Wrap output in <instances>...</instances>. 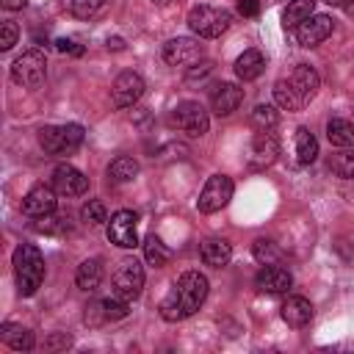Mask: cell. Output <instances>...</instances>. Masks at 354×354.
<instances>
[{
    "label": "cell",
    "instance_id": "cell-1",
    "mask_svg": "<svg viewBox=\"0 0 354 354\" xmlns=\"http://www.w3.org/2000/svg\"><path fill=\"white\" fill-rule=\"evenodd\" d=\"M207 299V279L199 271H185L174 288L169 290V296L160 301V318L163 321H183L188 315H194Z\"/></svg>",
    "mask_w": 354,
    "mask_h": 354
},
{
    "label": "cell",
    "instance_id": "cell-2",
    "mask_svg": "<svg viewBox=\"0 0 354 354\" xmlns=\"http://www.w3.org/2000/svg\"><path fill=\"white\" fill-rule=\"evenodd\" d=\"M14 277L19 296H33L44 282V257L33 243H19L14 249Z\"/></svg>",
    "mask_w": 354,
    "mask_h": 354
},
{
    "label": "cell",
    "instance_id": "cell-3",
    "mask_svg": "<svg viewBox=\"0 0 354 354\" xmlns=\"http://www.w3.org/2000/svg\"><path fill=\"white\" fill-rule=\"evenodd\" d=\"M185 22L199 39H216L232 25V14L218 6H194Z\"/></svg>",
    "mask_w": 354,
    "mask_h": 354
},
{
    "label": "cell",
    "instance_id": "cell-4",
    "mask_svg": "<svg viewBox=\"0 0 354 354\" xmlns=\"http://www.w3.org/2000/svg\"><path fill=\"white\" fill-rule=\"evenodd\" d=\"M39 144L47 155H72L83 144V127L69 122V124H50L39 130Z\"/></svg>",
    "mask_w": 354,
    "mask_h": 354
},
{
    "label": "cell",
    "instance_id": "cell-5",
    "mask_svg": "<svg viewBox=\"0 0 354 354\" xmlns=\"http://www.w3.org/2000/svg\"><path fill=\"white\" fill-rule=\"evenodd\" d=\"M141 288H144V268L136 257H124L119 260V266L113 268V277H111V293L133 301L141 296Z\"/></svg>",
    "mask_w": 354,
    "mask_h": 354
},
{
    "label": "cell",
    "instance_id": "cell-6",
    "mask_svg": "<svg viewBox=\"0 0 354 354\" xmlns=\"http://www.w3.org/2000/svg\"><path fill=\"white\" fill-rule=\"evenodd\" d=\"M11 77L22 88H39L44 83V77H47V61H44V55L39 50L22 53L14 61V66H11Z\"/></svg>",
    "mask_w": 354,
    "mask_h": 354
},
{
    "label": "cell",
    "instance_id": "cell-7",
    "mask_svg": "<svg viewBox=\"0 0 354 354\" xmlns=\"http://www.w3.org/2000/svg\"><path fill=\"white\" fill-rule=\"evenodd\" d=\"M171 124L177 130H183L185 136H191V138H202L210 127V119H207V111L199 102L185 100L171 111Z\"/></svg>",
    "mask_w": 354,
    "mask_h": 354
},
{
    "label": "cell",
    "instance_id": "cell-8",
    "mask_svg": "<svg viewBox=\"0 0 354 354\" xmlns=\"http://www.w3.org/2000/svg\"><path fill=\"white\" fill-rule=\"evenodd\" d=\"M230 199H232V180H230L227 174H213V177L205 183V188H202V194H199V199H196V207H199L202 213H216V210H221Z\"/></svg>",
    "mask_w": 354,
    "mask_h": 354
},
{
    "label": "cell",
    "instance_id": "cell-9",
    "mask_svg": "<svg viewBox=\"0 0 354 354\" xmlns=\"http://www.w3.org/2000/svg\"><path fill=\"white\" fill-rule=\"evenodd\" d=\"M136 224H138V216L133 210H116L108 221V241L119 249H136L138 246Z\"/></svg>",
    "mask_w": 354,
    "mask_h": 354
},
{
    "label": "cell",
    "instance_id": "cell-10",
    "mask_svg": "<svg viewBox=\"0 0 354 354\" xmlns=\"http://www.w3.org/2000/svg\"><path fill=\"white\" fill-rule=\"evenodd\" d=\"M202 55H205V47L196 39H188V36H177V39H169L163 44V61L171 64V66L199 64Z\"/></svg>",
    "mask_w": 354,
    "mask_h": 354
},
{
    "label": "cell",
    "instance_id": "cell-11",
    "mask_svg": "<svg viewBox=\"0 0 354 354\" xmlns=\"http://www.w3.org/2000/svg\"><path fill=\"white\" fill-rule=\"evenodd\" d=\"M144 94V77L138 72H122L111 86V102L116 108H130Z\"/></svg>",
    "mask_w": 354,
    "mask_h": 354
},
{
    "label": "cell",
    "instance_id": "cell-12",
    "mask_svg": "<svg viewBox=\"0 0 354 354\" xmlns=\"http://www.w3.org/2000/svg\"><path fill=\"white\" fill-rule=\"evenodd\" d=\"M55 188L53 185H33L28 194H25V199H22V213L25 216H30V218H41V216H50V213H55Z\"/></svg>",
    "mask_w": 354,
    "mask_h": 354
},
{
    "label": "cell",
    "instance_id": "cell-13",
    "mask_svg": "<svg viewBox=\"0 0 354 354\" xmlns=\"http://www.w3.org/2000/svg\"><path fill=\"white\" fill-rule=\"evenodd\" d=\"M332 28H335L332 17H326V14H310V17L296 28V39H299L301 47H318L324 39H329Z\"/></svg>",
    "mask_w": 354,
    "mask_h": 354
},
{
    "label": "cell",
    "instance_id": "cell-14",
    "mask_svg": "<svg viewBox=\"0 0 354 354\" xmlns=\"http://www.w3.org/2000/svg\"><path fill=\"white\" fill-rule=\"evenodd\" d=\"M53 188L61 194V196H80L88 191V177L83 171H77L75 166L69 163H61L55 166L53 171Z\"/></svg>",
    "mask_w": 354,
    "mask_h": 354
},
{
    "label": "cell",
    "instance_id": "cell-15",
    "mask_svg": "<svg viewBox=\"0 0 354 354\" xmlns=\"http://www.w3.org/2000/svg\"><path fill=\"white\" fill-rule=\"evenodd\" d=\"M254 285H257L260 290H266V293H285V290L293 285V277H290L288 268H282V266H277V263H268V266H263V268L257 271Z\"/></svg>",
    "mask_w": 354,
    "mask_h": 354
},
{
    "label": "cell",
    "instance_id": "cell-16",
    "mask_svg": "<svg viewBox=\"0 0 354 354\" xmlns=\"http://www.w3.org/2000/svg\"><path fill=\"white\" fill-rule=\"evenodd\" d=\"M241 102H243V88H238L235 83H218L210 94V108L218 116H230L232 111H238Z\"/></svg>",
    "mask_w": 354,
    "mask_h": 354
},
{
    "label": "cell",
    "instance_id": "cell-17",
    "mask_svg": "<svg viewBox=\"0 0 354 354\" xmlns=\"http://www.w3.org/2000/svg\"><path fill=\"white\" fill-rule=\"evenodd\" d=\"M290 86L299 91V97L304 100V102H310L315 94H318V88H321V77H318V72L310 66V64H299L293 72H290Z\"/></svg>",
    "mask_w": 354,
    "mask_h": 354
},
{
    "label": "cell",
    "instance_id": "cell-18",
    "mask_svg": "<svg viewBox=\"0 0 354 354\" xmlns=\"http://www.w3.org/2000/svg\"><path fill=\"white\" fill-rule=\"evenodd\" d=\"M313 318V304L304 299V296H288L282 301V321L288 326H307Z\"/></svg>",
    "mask_w": 354,
    "mask_h": 354
},
{
    "label": "cell",
    "instance_id": "cell-19",
    "mask_svg": "<svg viewBox=\"0 0 354 354\" xmlns=\"http://www.w3.org/2000/svg\"><path fill=\"white\" fill-rule=\"evenodd\" d=\"M277 152H279L277 136H274L271 130H260V133L254 136V141H252V160H254L257 166H268V163H274Z\"/></svg>",
    "mask_w": 354,
    "mask_h": 354
},
{
    "label": "cell",
    "instance_id": "cell-20",
    "mask_svg": "<svg viewBox=\"0 0 354 354\" xmlns=\"http://www.w3.org/2000/svg\"><path fill=\"white\" fill-rule=\"evenodd\" d=\"M100 282H102V260H100V257L83 260V263L77 266V271H75V285H77L80 290L91 293V290L100 288Z\"/></svg>",
    "mask_w": 354,
    "mask_h": 354
},
{
    "label": "cell",
    "instance_id": "cell-21",
    "mask_svg": "<svg viewBox=\"0 0 354 354\" xmlns=\"http://www.w3.org/2000/svg\"><path fill=\"white\" fill-rule=\"evenodd\" d=\"M263 69H266V55L260 50H243L235 58V75L241 80H254L263 75Z\"/></svg>",
    "mask_w": 354,
    "mask_h": 354
},
{
    "label": "cell",
    "instance_id": "cell-22",
    "mask_svg": "<svg viewBox=\"0 0 354 354\" xmlns=\"http://www.w3.org/2000/svg\"><path fill=\"white\" fill-rule=\"evenodd\" d=\"M0 337H3V343H6L8 348H14V351H30V348L36 346L33 332L25 329V326H19V324H3V326H0Z\"/></svg>",
    "mask_w": 354,
    "mask_h": 354
},
{
    "label": "cell",
    "instance_id": "cell-23",
    "mask_svg": "<svg viewBox=\"0 0 354 354\" xmlns=\"http://www.w3.org/2000/svg\"><path fill=\"white\" fill-rule=\"evenodd\" d=\"M199 254H202V260H205L207 266L221 268V266L230 263V257H232V246H230L224 238H207V241L202 243Z\"/></svg>",
    "mask_w": 354,
    "mask_h": 354
},
{
    "label": "cell",
    "instance_id": "cell-24",
    "mask_svg": "<svg viewBox=\"0 0 354 354\" xmlns=\"http://www.w3.org/2000/svg\"><path fill=\"white\" fill-rule=\"evenodd\" d=\"M326 138H329L332 147H340V149L343 147H354V124L348 119L335 116V119L326 122Z\"/></svg>",
    "mask_w": 354,
    "mask_h": 354
},
{
    "label": "cell",
    "instance_id": "cell-25",
    "mask_svg": "<svg viewBox=\"0 0 354 354\" xmlns=\"http://www.w3.org/2000/svg\"><path fill=\"white\" fill-rule=\"evenodd\" d=\"M274 100H277V105H279V108H285V111H301V108L307 105V102L299 97V91L290 86V80H288V77L274 83Z\"/></svg>",
    "mask_w": 354,
    "mask_h": 354
},
{
    "label": "cell",
    "instance_id": "cell-26",
    "mask_svg": "<svg viewBox=\"0 0 354 354\" xmlns=\"http://www.w3.org/2000/svg\"><path fill=\"white\" fill-rule=\"evenodd\" d=\"M296 158H299L301 166H310L318 158V141L307 127L296 130Z\"/></svg>",
    "mask_w": 354,
    "mask_h": 354
},
{
    "label": "cell",
    "instance_id": "cell-27",
    "mask_svg": "<svg viewBox=\"0 0 354 354\" xmlns=\"http://www.w3.org/2000/svg\"><path fill=\"white\" fill-rule=\"evenodd\" d=\"M136 174H138V160L130 155H119L108 166V180H113V183H130Z\"/></svg>",
    "mask_w": 354,
    "mask_h": 354
},
{
    "label": "cell",
    "instance_id": "cell-28",
    "mask_svg": "<svg viewBox=\"0 0 354 354\" xmlns=\"http://www.w3.org/2000/svg\"><path fill=\"white\" fill-rule=\"evenodd\" d=\"M313 6H315V0H290L288 8H285V14H282L285 28H293V30H296V28L313 14Z\"/></svg>",
    "mask_w": 354,
    "mask_h": 354
},
{
    "label": "cell",
    "instance_id": "cell-29",
    "mask_svg": "<svg viewBox=\"0 0 354 354\" xmlns=\"http://www.w3.org/2000/svg\"><path fill=\"white\" fill-rule=\"evenodd\" d=\"M144 257H147V263H149V266L160 268V266H166V263H169L171 252L166 249V243H163L158 235H149V238L144 241Z\"/></svg>",
    "mask_w": 354,
    "mask_h": 354
},
{
    "label": "cell",
    "instance_id": "cell-30",
    "mask_svg": "<svg viewBox=\"0 0 354 354\" xmlns=\"http://www.w3.org/2000/svg\"><path fill=\"white\" fill-rule=\"evenodd\" d=\"M329 169L337 174V177H346V180H354V149L343 147L340 152H335L329 158Z\"/></svg>",
    "mask_w": 354,
    "mask_h": 354
},
{
    "label": "cell",
    "instance_id": "cell-31",
    "mask_svg": "<svg viewBox=\"0 0 354 354\" xmlns=\"http://www.w3.org/2000/svg\"><path fill=\"white\" fill-rule=\"evenodd\" d=\"M252 254H254V260H257V263H263V266L277 263V260L282 257L279 246H277L274 241H268V238H257V241L252 243Z\"/></svg>",
    "mask_w": 354,
    "mask_h": 354
},
{
    "label": "cell",
    "instance_id": "cell-32",
    "mask_svg": "<svg viewBox=\"0 0 354 354\" xmlns=\"http://www.w3.org/2000/svg\"><path fill=\"white\" fill-rule=\"evenodd\" d=\"M102 307H105V318L108 321H122L130 313V301L122 299V296H116V293H111L108 299H102Z\"/></svg>",
    "mask_w": 354,
    "mask_h": 354
},
{
    "label": "cell",
    "instance_id": "cell-33",
    "mask_svg": "<svg viewBox=\"0 0 354 354\" xmlns=\"http://www.w3.org/2000/svg\"><path fill=\"white\" fill-rule=\"evenodd\" d=\"M80 216H83V221H86V224H91V227H97V224L108 221V210H105V205H102L100 199H88V202L83 205Z\"/></svg>",
    "mask_w": 354,
    "mask_h": 354
},
{
    "label": "cell",
    "instance_id": "cell-34",
    "mask_svg": "<svg viewBox=\"0 0 354 354\" xmlns=\"http://www.w3.org/2000/svg\"><path fill=\"white\" fill-rule=\"evenodd\" d=\"M277 122H279V113L274 111V105H254V111H252V124L268 130V127H274Z\"/></svg>",
    "mask_w": 354,
    "mask_h": 354
},
{
    "label": "cell",
    "instance_id": "cell-35",
    "mask_svg": "<svg viewBox=\"0 0 354 354\" xmlns=\"http://www.w3.org/2000/svg\"><path fill=\"white\" fill-rule=\"evenodd\" d=\"M102 6H105V0H69V11L77 19H91Z\"/></svg>",
    "mask_w": 354,
    "mask_h": 354
},
{
    "label": "cell",
    "instance_id": "cell-36",
    "mask_svg": "<svg viewBox=\"0 0 354 354\" xmlns=\"http://www.w3.org/2000/svg\"><path fill=\"white\" fill-rule=\"evenodd\" d=\"M39 232H69V216H41V221L36 224Z\"/></svg>",
    "mask_w": 354,
    "mask_h": 354
},
{
    "label": "cell",
    "instance_id": "cell-37",
    "mask_svg": "<svg viewBox=\"0 0 354 354\" xmlns=\"http://www.w3.org/2000/svg\"><path fill=\"white\" fill-rule=\"evenodd\" d=\"M17 36H19V28H17V22L6 19V22L0 25V50H11V47L17 44Z\"/></svg>",
    "mask_w": 354,
    "mask_h": 354
},
{
    "label": "cell",
    "instance_id": "cell-38",
    "mask_svg": "<svg viewBox=\"0 0 354 354\" xmlns=\"http://www.w3.org/2000/svg\"><path fill=\"white\" fill-rule=\"evenodd\" d=\"M83 321L88 324V326H102L108 318H105V307H102V299L100 301H91V304H86V315H83Z\"/></svg>",
    "mask_w": 354,
    "mask_h": 354
},
{
    "label": "cell",
    "instance_id": "cell-39",
    "mask_svg": "<svg viewBox=\"0 0 354 354\" xmlns=\"http://www.w3.org/2000/svg\"><path fill=\"white\" fill-rule=\"evenodd\" d=\"M66 346H72V337H69V335H50V337L44 340V348H50V351L66 348Z\"/></svg>",
    "mask_w": 354,
    "mask_h": 354
},
{
    "label": "cell",
    "instance_id": "cell-40",
    "mask_svg": "<svg viewBox=\"0 0 354 354\" xmlns=\"http://www.w3.org/2000/svg\"><path fill=\"white\" fill-rule=\"evenodd\" d=\"M260 0H238V14L241 17H257Z\"/></svg>",
    "mask_w": 354,
    "mask_h": 354
},
{
    "label": "cell",
    "instance_id": "cell-41",
    "mask_svg": "<svg viewBox=\"0 0 354 354\" xmlns=\"http://www.w3.org/2000/svg\"><path fill=\"white\" fill-rule=\"evenodd\" d=\"M55 50H58V53H75V55L83 53V47H75L72 39H58V41H55Z\"/></svg>",
    "mask_w": 354,
    "mask_h": 354
},
{
    "label": "cell",
    "instance_id": "cell-42",
    "mask_svg": "<svg viewBox=\"0 0 354 354\" xmlns=\"http://www.w3.org/2000/svg\"><path fill=\"white\" fill-rule=\"evenodd\" d=\"M28 6V0H3V8L6 11H22Z\"/></svg>",
    "mask_w": 354,
    "mask_h": 354
},
{
    "label": "cell",
    "instance_id": "cell-43",
    "mask_svg": "<svg viewBox=\"0 0 354 354\" xmlns=\"http://www.w3.org/2000/svg\"><path fill=\"white\" fill-rule=\"evenodd\" d=\"M108 47H113V50H122L124 44H122V39H108Z\"/></svg>",
    "mask_w": 354,
    "mask_h": 354
},
{
    "label": "cell",
    "instance_id": "cell-44",
    "mask_svg": "<svg viewBox=\"0 0 354 354\" xmlns=\"http://www.w3.org/2000/svg\"><path fill=\"white\" fill-rule=\"evenodd\" d=\"M329 6H348V0H326Z\"/></svg>",
    "mask_w": 354,
    "mask_h": 354
},
{
    "label": "cell",
    "instance_id": "cell-45",
    "mask_svg": "<svg viewBox=\"0 0 354 354\" xmlns=\"http://www.w3.org/2000/svg\"><path fill=\"white\" fill-rule=\"evenodd\" d=\"M152 3H158V6H169V3H174V0H152Z\"/></svg>",
    "mask_w": 354,
    "mask_h": 354
}]
</instances>
